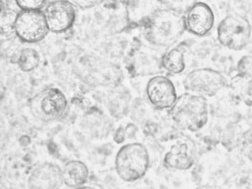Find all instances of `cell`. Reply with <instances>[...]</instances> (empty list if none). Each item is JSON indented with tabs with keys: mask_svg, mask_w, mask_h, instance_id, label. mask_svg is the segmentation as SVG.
<instances>
[{
	"mask_svg": "<svg viewBox=\"0 0 252 189\" xmlns=\"http://www.w3.org/2000/svg\"><path fill=\"white\" fill-rule=\"evenodd\" d=\"M209 112L206 97L189 92L178 97L169 109V115L175 125L191 132H196L206 125Z\"/></svg>",
	"mask_w": 252,
	"mask_h": 189,
	"instance_id": "cell-2",
	"label": "cell"
},
{
	"mask_svg": "<svg viewBox=\"0 0 252 189\" xmlns=\"http://www.w3.org/2000/svg\"><path fill=\"white\" fill-rule=\"evenodd\" d=\"M196 146L190 138L178 140L165 155L163 164L166 168L176 171H187L194 165Z\"/></svg>",
	"mask_w": 252,
	"mask_h": 189,
	"instance_id": "cell-11",
	"label": "cell"
},
{
	"mask_svg": "<svg viewBox=\"0 0 252 189\" xmlns=\"http://www.w3.org/2000/svg\"><path fill=\"white\" fill-rule=\"evenodd\" d=\"M17 36L26 43H37L49 32L45 15L41 10H22L14 24Z\"/></svg>",
	"mask_w": 252,
	"mask_h": 189,
	"instance_id": "cell-8",
	"label": "cell"
},
{
	"mask_svg": "<svg viewBox=\"0 0 252 189\" xmlns=\"http://www.w3.org/2000/svg\"><path fill=\"white\" fill-rule=\"evenodd\" d=\"M187 31L184 13L173 8L159 9L150 18L146 32L149 42L159 47H170Z\"/></svg>",
	"mask_w": 252,
	"mask_h": 189,
	"instance_id": "cell-1",
	"label": "cell"
},
{
	"mask_svg": "<svg viewBox=\"0 0 252 189\" xmlns=\"http://www.w3.org/2000/svg\"><path fill=\"white\" fill-rule=\"evenodd\" d=\"M150 163L148 150L139 143H128L122 146L115 159L116 172L125 182H135L144 177L148 171Z\"/></svg>",
	"mask_w": 252,
	"mask_h": 189,
	"instance_id": "cell-3",
	"label": "cell"
},
{
	"mask_svg": "<svg viewBox=\"0 0 252 189\" xmlns=\"http://www.w3.org/2000/svg\"><path fill=\"white\" fill-rule=\"evenodd\" d=\"M67 108V97L61 90L54 87L39 92L30 101L32 115L44 122L57 121L63 118Z\"/></svg>",
	"mask_w": 252,
	"mask_h": 189,
	"instance_id": "cell-5",
	"label": "cell"
},
{
	"mask_svg": "<svg viewBox=\"0 0 252 189\" xmlns=\"http://www.w3.org/2000/svg\"><path fill=\"white\" fill-rule=\"evenodd\" d=\"M119 137L117 140H116V143H121L125 140V130L122 128H119V129L116 131V134H115V138Z\"/></svg>",
	"mask_w": 252,
	"mask_h": 189,
	"instance_id": "cell-20",
	"label": "cell"
},
{
	"mask_svg": "<svg viewBox=\"0 0 252 189\" xmlns=\"http://www.w3.org/2000/svg\"><path fill=\"white\" fill-rule=\"evenodd\" d=\"M188 45L182 42L172 47L162 56L160 65L169 73L178 75L186 69L185 56Z\"/></svg>",
	"mask_w": 252,
	"mask_h": 189,
	"instance_id": "cell-13",
	"label": "cell"
},
{
	"mask_svg": "<svg viewBox=\"0 0 252 189\" xmlns=\"http://www.w3.org/2000/svg\"><path fill=\"white\" fill-rule=\"evenodd\" d=\"M187 32L197 37L209 35L216 24V12L208 0H194L184 12Z\"/></svg>",
	"mask_w": 252,
	"mask_h": 189,
	"instance_id": "cell-7",
	"label": "cell"
},
{
	"mask_svg": "<svg viewBox=\"0 0 252 189\" xmlns=\"http://www.w3.org/2000/svg\"><path fill=\"white\" fill-rule=\"evenodd\" d=\"M49 31L56 33L65 32L73 26L76 12L73 4L67 0L51 1L43 11Z\"/></svg>",
	"mask_w": 252,
	"mask_h": 189,
	"instance_id": "cell-10",
	"label": "cell"
},
{
	"mask_svg": "<svg viewBox=\"0 0 252 189\" xmlns=\"http://www.w3.org/2000/svg\"><path fill=\"white\" fill-rule=\"evenodd\" d=\"M46 0H16L22 10H41Z\"/></svg>",
	"mask_w": 252,
	"mask_h": 189,
	"instance_id": "cell-18",
	"label": "cell"
},
{
	"mask_svg": "<svg viewBox=\"0 0 252 189\" xmlns=\"http://www.w3.org/2000/svg\"><path fill=\"white\" fill-rule=\"evenodd\" d=\"M147 98L156 109H169L178 99L173 82L164 75H156L149 80L146 87Z\"/></svg>",
	"mask_w": 252,
	"mask_h": 189,
	"instance_id": "cell-9",
	"label": "cell"
},
{
	"mask_svg": "<svg viewBox=\"0 0 252 189\" xmlns=\"http://www.w3.org/2000/svg\"><path fill=\"white\" fill-rule=\"evenodd\" d=\"M242 151L249 160L252 161V130L244 133L241 140Z\"/></svg>",
	"mask_w": 252,
	"mask_h": 189,
	"instance_id": "cell-19",
	"label": "cell"
},
{
	"mask_svg": "<svg viewBox=\"0 0 252 189\" xmlns=\"http://www.w3.org/2000/svg\"><path fill=\"white\" fill-rule=\"evenodd\" d=\"M40 57L34 49L26 48L20 52L17 59V64L23 72H32L39 66Z\"/></svg>",
	"mask_w": 252,
	"mask_h": 189,
	"instance_id": "cell-15",
	"label": "cell"
},
{
	"mask_svg": "<svg viewBox=\"0 0 252 189\" xmlns=\"http://www.w3.org/2000/svg\"><path fill=\"white\" fill-rule=\"evenodd\" d=\"M186 91L203 97H213L227 85L223 75L212 68H199L187 74L183 81Z\"/></svg>",
	"mask_w": 252,
	"mask_h": 189,
	"instance_id": "cell-6",
	"label": "cell"
},
{
	"mask_svg": "<svg viewBox=\"0 0 252 189\" xmlns=\"http://www.w3.org/2000/svg\"><path fill=\"white\" fill-rule=\"evenodd\" d=\"M234 88L237 89V93L243 101L247 104L252 105V75L251 76H240L234 81Z\"/></svg>",
	"mask_w": 252,
	"mask_h": 189,
	"instance_id": "cell-16",
	"label": "cell"
},
{
	"mask_svg": "<svg viewBox=\"0 0 252 189\" xmlns=\"http://www.w3.org/2000/svg\"><path fill=\"white\" fill-rule=\"evenodd\" d=\"M89 177V169L85 162L70 160L63 168V183L70 188L83 186Z\"/></svg>",
	"mask_w": 252,
	"mask_h": 189,
	"instance_id": "cell-14",
	"label": "cell"
},
{
	"mask_svg": "<svg viewBox=\"0 0 252 189\" xmlns=\"http://www.w3.org/2000/svg\"><path fill=\"white\" fill-rule=\"evenodd\" d=\"M237 70L240 76H251L252 75V56H243L237 62Z\"/></svg>",
	"mask_w": 252,
	"mask_h": 189,
	"instance_id": "cell-17",
	"label": "cell"
},
{
	"mask_svg": "<svg viewBox=\"0 0 252 189\" xmlns=\"http://www.w3.org/2000/svg\"><path fill=\"white\" fill-rule=\"evenodd\" d=\"M216 35L218 42L222 47L232 51H241L252 39V25L244 15L231 13L220 21Z\"/></svg>",
	"mask_w": 252,
	"mask_h": 189,
	"instance_id": "cell-4",
	"label": "cell"
},
{
	"mask_svg": "<svg viewBox=\"0 0 252 189\" xmlns=\"http://www.w3.org/2000/svg\"><path fill=\"white\" fill-rule=\"evenodd\" d=\"M63 183V169L56 164L44 162L32 171L28 184L32 189H56Z\"/></svg>",
	"mask_w": 252,
	"mask_h": 189,
	"instance_id": "cell-12",
	"label": "cell"
}]
</instances>
